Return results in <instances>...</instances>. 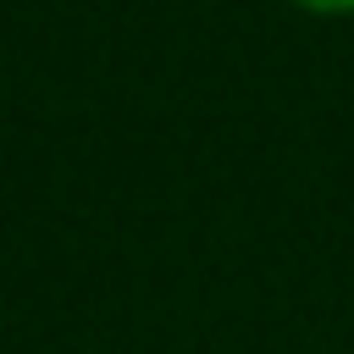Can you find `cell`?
<instances>
[{
	"instance_id": "1",
	"label": "cell",
	"mask_w": 354,
	"mask_h": 354,
	"mask_svg": "<svg viewBox=\"0 0 354 354\" xmlns=\"http://www.w3.org/2000/svg\"><path fill=\"white\" fill-rule=\"evenodd\" d=\"M304 11H354V0H293Z\"/></svg>"
}]
</instances>
